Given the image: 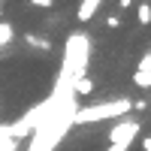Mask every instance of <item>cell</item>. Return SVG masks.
<instances>
[{
    "label": "cell",
    "instance_id": "6da1fadb",
    "mask_svg": "<svg viewBox=\"0 0 151 151\" xmlns=\"http://www.w3.org/2000/svg\"><path fill=\"white\" fill-rule=\"evenodd\" d=\"M127 112H133V100L118 97V100H109V103H91L85 109H76L73 121L76 124H94V121H106V118H121Z\"/></svg>",
    "mask_w": 151,
    "mask_h": 151
},
{
    "label": "cell",
    "instance_id": "7a4b0ae2",
    "mask_svg": "<svg viewBox=\"0 0 151 151\" xmlns=\"http://www.w3.org/2000/svg\"><path fill=\"white\" fill-rule=\"evenodd\" d=\"M88 70V36L85 33H73L70 45H67V73L70 79H82Z\"/></svg>",
    "mask_w": 151,
    "mask_h": 151
},
{
    "label": "cell",
    "instance_id": "3957f363",
    "mask_svg": "<svg viewBox=\"0 0 151 151\" xmlns=\"http://www.w3.org/2000/svg\"><path fill=\"white\" fill-rule=\"evenodd\" d=\"M139 133H142V121L124 118V121H118L115 127L109 130V145H124V148H130V142H133Z\"/></svg>",
    "mask_w": 151,
    "mask_h": 151
},
{
    "label": "cell",
    "instance_id": "277c9868",
    "mask_svg": "<svg viewBox=\"0 0 151 151\" xmlns=\"http://www.w3.org/2000/svg\"><path fill=\"white\" fill-rule=\"evenodd\" d=\"M100 6H103V0H82L79 9H76V15H79L82 24H88V21L97 15V9H100Z\"/></svg>",
    "mask_w": 151,
    "mask_h": 151
},
{
    "label": "cell",
    "instance_id": "5b68a950",
    "mask_svg": "<svg viewBox=\"0 0 151 151\" xmlns=\"http://www.w3.org/2000/svg\"><path fill=\"white\" fill-rule=\"evenodd\" d=\"M24 42H27L30 48H40V52H52V40H45V36L33 33V30H27V33H24Z\"/></svg>",
    "mask_w": 151,
    "mask_h": 151
},
{
    "label": "cell",
    "instance_id": "8992f818",
    "mask_svg": "<svg viewBox=\"0 0 151 151\" xmlns=\"http://www.w3.org/2000/svg\"><path fill=\"white\" fill-rule=\"evenodd\" d=\"M73 94H79V97H88V94H94V79H88V76L76 79V82H73Z\"/></svg>",
    "mask_w": 151,
    "mask_h": 151
},
{
    "label": "cell",
    "instance_id": "52a82bcc",
    "mask_svg": "<svg viewBox=\"0 0 151 151\" xmlns=\"http://www.w3.org/2000/svg\"><path fill=\"white\" fill-rule=\"evenodd\" d=\"M12 40H15V27L9 21H0V48H6Z\"/></svg>",
    "mask_w": 151,
    "mask_h": 151
},
{
    "label": "cell",
    "instance_id": "ba28073f",
    "mask_svg": "<svg viewBox=\"0 0 151 151\" xmlns=\"http://www.w3.org/2000/svg\"><path fill=\"white\" fill-rule=\"evenodd\" d=\"M136 18H139L142 27H148V24H151V3H148V0H142V3L136 6Z\"/></svg>",
    "mask_w": 151,
    "mask_h": 151
},
{
    "label": "cell",
    "instance_id": "9c48e42d",
    "mask_svg": "<svg viewBox=\"0 0 151 151\" xmlns=\"http://www.w3.org/2000/svg\"><path fill=\"white\" fill-rule=\"evenodd\" d=\"M133 85H136V88H151V73L136 70V73H133Z\"/></svg>",
    "mask_w": 151,
    "mask_h": 151
},
{
    "label": "cell",
    "instance_id": "30bf717a",
    "mask_svg": "<svg viewBox=\"0 0 151 151\" xmlns=\"http://www.w3.org/2000/svg\"><path fill=\"white\" fill-rule=\"evenodd\" d=\"M136 70H142V73H151V48H148V52L139 58V67H136Z\"/></svg>",
    "mask_w": 151,
    "mask_h": 151
},
{
    "label": "cell",
    "instance_id": "8fae6325",
    "mask_svg": "<svg viewBox=\"0 0 151 151\" xmlns=\"http://www.w3.org/2000/svg\"><path fill=\"white\" fill-rule=\"evenodd\" d=\"M30 6H36V9H52L55 6V0H27Z\"/></svg>",
    "mask_w": 151,
    "mask_h": 151
},
{
    "label": "cell",
    "instance_id": "7c38bea8",
    "mask_svg": "<svg viewBox=\"0 0 151 151\" xmlns=\"http://www.w3.org/2000/svg\"><path fill=\"white\" fill-rule=\"evenodd\" d=\"M106 27H109V30H118V27H121V18H118V15H109V18H106Z\"/></svg>",
    "mask_w": 151,
    "mask_h": 151
},
{
    "label": "cell",
    "instance_id": "4fadbf2b",
    "mask_svg": "<svg viewBox=\"0 0 151 151\" xmlns=\"http://www.w3.org/2000/svg\"><path fill=\"white\" fill-rule=\"evenodd\" d=\"M133 109H136V112H142V109H148V100H133Z\"/></svg>",
    "mask_w": 151,
    "mask_h": 151
},
{
    "label": "cell",
    "instance_id": "5bb4252c",
    "mask_svg": "<svg viewBox=\"0 0 151 151\" xmlns=\"http://www.w3.org/2000/svg\"><path fill=\"white\" fill-rule=\"evenodd\" d=\"M133 3H136V0H118V9H130Z\"/></svg>",
    "mask_w": 151,
    "mask_h": 151
},
{
    "label": "cell",
    "instance_id": "9a60e30c",
    "mask_svg": "<svg viewBox=\"0 0 151 151\" xmlns=\"http://www.w3.org/2000/svg\"><path fill=\"white\" fill-rule=\"evenodd\" d=\"M142 151H151V136H145V139H142Z\"/></svg>",
    "mask_w": 151,
    "mask_h": 151
},
{
    "label": "cell",
    "instance_id": "2e32d148",
    "mask_svg": "<svg viewBox=\"0 0 151 151\" xmlns=\"http://www.w3.org/2000/svg\"><path fill=\"white\" fill-rule=\"evenodd\" d=\"M106 151H130V148H124V145H109Z\"/></svg>",
    "mask_w": 151,
    "mask_h": 151
}]
</instances>
